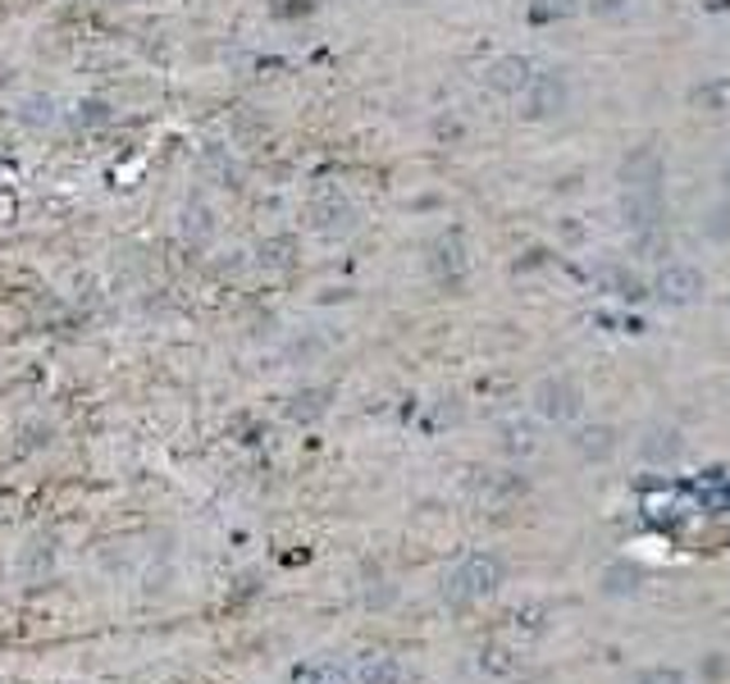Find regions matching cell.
Listing matches in <instances>:
<instances>
[{"instance_id": "obj_1", "label": "cell", "mask_w": 730, "mask_h": 684, "mask_svg": "<svg viewBox=\"0 0 730 684\" xmlns=\"http://www.w3.org/2000/svg\"><path fill=\"white\" fill-rule=\"evenodd\" d=\"M639 684H684V675L662 667V671H644V675H639Z\"/></svg>"}]
</instances>
